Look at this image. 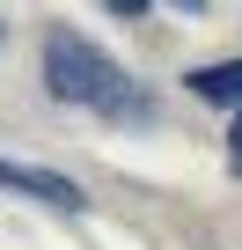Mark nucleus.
<instances>
[{
    "label": "nucleus",
    "mask_w": 242,
    "mask_h": 250,
    "mask_svg": "<svg viewBox=\"0 0 242 250\" xmlns=\"http://www.w3.org/2000/svg\"><path fill=\"white\" fill-rule=\"evenodd\" d=\"M184 88H191L198 103H227V110H242V59H213V66H191V74H184Z\"/></svg>",
    "instance_id": "2"
},
{
    "label": "nucleus",
    "mask_w": 242,
    "mask_h": 250,
    "mask_svg": "<svg viewBox=\"0 0 242 250\" xmlns=\"http://www.w3.org/2000/svg\"><path fill=\"white\" fill-rule=\"evenodd\" d=\"M44 88H52L59 103L95 110V118H117V125L154 118V103L132 88V74L117 66L110 52H95L81 30H66V22H52V30H44Z\"/></svg>",
    "instance_id": "1"
},
{
    "label": "nucleus",
    "mask_w": 242,
    "mask_h": 250,
    "mask_svg": "<svg viewBox=\"0 0 242 250\" xmlns=\"http://www.w3.org/2000/svg\"><path fill=\"white\" fill-rule=\"evenodd\" d=\"M103 8H110V15H125V22H140V15L154 8V0H103Z\"/></svg>",
    "instance_id": "4"
},
{
    "label": "nucleus",
    "mask_w": 242,
    "mask_h": 250,
    "mask_svg": "<svg viewBox=\"0 0 242 250\" xmlns=\"http://www.w3.org/2000/svg\"><path fill=\"white\" fill-rule=\"evenodd\" d=\"M227 169L242 177V110H235V125H227Z\"/></svg>",
    "instance_id": "3"
},
{
    "label": "nucleus",
    "mask_w": 242,
    "mask_h": 250,
    "mask_svg": "<svg viewBox=\"0 0 242 250\" xmlns=\"http://www.w3.org/2000/svg\"><path fill=\"white\" fill-rule=\"evenodd\" d=\"M176 8H205V0H176Z\"/></svg>",
    "instance_id": "5"
}]
</instances>
